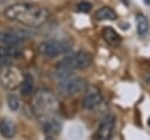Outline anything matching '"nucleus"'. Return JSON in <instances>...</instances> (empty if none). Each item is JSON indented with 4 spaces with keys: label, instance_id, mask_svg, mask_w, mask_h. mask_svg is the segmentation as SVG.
Masks as SVG:
<instances>
[{
    "label": "nucleus",
    "instance_id": "f257e3e1",
    "mask_svg": "<svg viewBox=\"0 0 150 140\" xmlns=\"http://www.w3.org/2000/svg\"><path fill=\"white\" fill-rule=\"evenodd\" d=\"M5 15L12 21L33 27L42 25L48 19L49 12L39 5L20 2L8 6L5 9Z\"/></svg>",
    "mask_w": 150,
    "mask_h": 140
},
{
    "label": "nucleus",
    "instance_id": "f03ea898",
    "mask_svg": "<svg viewBox=\"0 0 150 140\" xmlns=\"http://www.w3.org/2000/svg\"><path fill=\"white\" fill-rule=\"evenodd\" d=\"M32 111L41 120L48 119L59 111L60 102L54 93L47 89L38 91L32 98Z\"/></svg>",
    "mask_w": 150,
    "mask_h": 140
},
{
    "label": "nucleus",
    "instance_id": "7ed1b4c3",
    "mask_svg": "<svg viewBox=\"0 0 150 140\" xmlns=\"http://www.w3.org/2000/svg\"><path fill=\"white\" fill-rule=\"evenodd\" d=\"M93 61V56L90 53L80 51L76 53H71L66 55L59 64L57 69H66V71H74V69H83L90 66Z\"/></svg>",
    "mask_w": 150,
    "mask_h": 140
},
{
    "label": "nucleus",
    "instance_id": "20e7f679",
    "mask_svg": "<svg viewBox=\"0 0 150 140\" xmlns=\"http://www.w3.org/2000/svg\"><path fill=\"white\" fill-rule=\"evenodd\" d=\"M23 75L21 71L14 66L6 65L0 68V84L8 91H14L21 86Z\"/></svg>",
    "mask_w": 150,
    "mask_h": 140
},
{
    "label": "nucleus",
    "instance_id": "39448f33",
    "mask_svg": "<svg viewBox=\"0 0 150 140\" xmlns=\"http://www.w3.org/2000/svg\"><path fill=\"white\" fill-rule=\"evenodd\" d=\"M71 45L64 40H47L39 45L38 52L47 58H54L67 53L70 49Z\"/></svg>",
    "mask_w": 150,
    "mask_h": 140
},
{
    "label": "nucleus",
    "instance_id": "423d86ee",
    "mask_svg": "<svg viewBox=\"0 0 150 140\" xmlns=\"http://www.w3.org/2000/svg\"><path fill=\"white\" fill-rule=\"evenodd\" d=\"M57 87H59V92L63 96H71L86 87V81L80 76H75L70 74L60 79Z\"/></svg>",
    "mask_w": 150,
    "mask_h": 140
},
{
    "label": "nucleus",
    "instance_id": "0eeeda50",
    "mask_svg": "<svg viewBox=\"0 0 150 140\" xmlns=\"http://www.w3.org/2000/svg\"><path fill=\"white\" fill-rule=\"evenodd\" d=\"M114 128H115V116L112 114L105 115L101 120L97 127V131L94 135L95 140H111Z\"/></svg>",
    "mask_w": 150,
    "mask_h": 140
},
{
    "label": "nucleus",
    "instance_id": "6e6552de",
    "mask_svg": "<svg viewBox=\"0 0 150 140\" xmlns=\"http://www.w3.org/2000/svg\"><path fill=\"white\" fill-rule=\"evenodd\" d=\"M101 102H102L101 92L95 87H90L87 91V93H86V95H84V98L82 100V106H83V108H86L88 111H93Z\"/></svg>",
    "mask_w": 150,
    "mask_h": 140
},
{
    "label": "nucleus",
    "instance_id": "1a4fd4ad",
    "mask_svg": "<svg viewBox=\"0 0 150 140\" xmlns=\"http://www.w3.org/2000/svg\"><path fill=\"white\" fill-rule=\"evenodd\" d=\"M62 129V122L55 115L43 120V131L48 136L57 135Z\"/></svg>",
    "mask_w": 150,
    "mask_h": 140
},
{
    "label": "nucleus",
    "instance_id": "9d476101",
    "mask_svg": "<svg viewBox=\"0 0 150 140\" xmlns=\"http://www.w3.org/2000/svg\"><path fill=\"white\" fill-rule=\"evenodd\" d=\"M0 133L4 138L6 139H12L16 134V125L14 124L13 120L5 118L0 122Z\"/></svg>",
    "mask_w": 150,
    "mask_h": 140
},
{
    "label": "nucleus",
    "instance_id": "9b49d317",
    "mask_svg": "<svg viewBox=\"0 0 150 140\" xmlns=\"http://www.w3.org/2000/svg\"><path fill=\"white\" fill-rule=\"evenodd\" d=\"M102 38L104 39V41L107 44H109L110 46H117L118 44H121L122 39L120 36V34L111 27H104L102 29Z\"/></svg>",
    "mask_w": 150,
    "mask_h": 140
},
{
    "label": "nucleus",
    "instance_id": "f8f14e48",
    "mask_svg": "<svg viewBox=\"0 0 150 140\" xmlns=\"http://www.w3.org/2000/svg\"><path fill=\"white\" fill-rule=\"evenodd\" d=\"M95 19L100 20V21L101 20H115L116 13L112 8H110L108 6H103L95 12Z\"/></svg>",
    "mask_w": 150,
    "mask_h": 140
},
{
    "label": "nucleus",
    "instance_id": "ddd939ff",
    "mask_svg": "<svg viewBox=\"0 0 150 140\" xmlns=\"http://www.w3.org/2000/svg\"><path fill=\"white\" fill-rule=\"evenodd\" d=\"M33 88H34V78H33V75L30 73L23 74V79H22V82H21V86H20L21 94L22 95H29L33 92Z\"/></svg>",
    "mask_w": 150,
    "mask_h": 140
},
{
    "label": "nucleus",
    "instance_id": "4468645a",
    "mask_svg": "<svg viewBox=\"0 0 150 140\" xmlns=\"http://www.w3.org/2000/svg\"><path fill=\"white\" fill-rule=\"evenodd\" d=\"M150 27V22L148 20V18L144 14H137L136 15V28H137V33L139 35H145L149 31Z\"/></svg>",
    "mask_w": 150,
    "mask_h": 140
},
{
    "label": "nucleus",
    "instance_id": "2eb2a0df",
    "mask_svg": "<svg viewBox=\"0 0 150 140\" xmlns=\"http://www.w3.org/2000/svg\"><path fill=\"white\" fill-rule=\"evenodd\" d=\"M21 38L15 33H8V32H0V42L5 44L7 46H14L20 44Z\"/></svg>",
    "mask_w": 150,
    "mask_h": 140
},
{
    "label": "nucleus",
    "instance_id": "dca6fc26",
    "mask_svg": "<svg viewBox=\"0 0 150 140\" xmlns=\"http://www.w3.org/2000/svg\"><path fill=\"white\" fill-rule=\"evenodd\" d=\"M7 105L9 107L11 111L15 112L19 109L20 107V100H19V96L15 95V94H8L7 95Z\"/></svg>",
    "mask_w": 150,
    "mask_h": 140
},
{
    "label": "nucleus",
    "instance_id": "f3484780",
    "mask_svg": "<svg viewBox=\"0 0 150 140\" xmlns=\"http://www.w3.org/2000/svg\"><path fill=\"white\" fill-rule=\"evenodd\" d=\"M9 56H11V55H9L8 48H6V47H4V46L0 45V67L7 65Z\"/></svg>",
    "mask_w": 150,
    "mask_h": 140
},
{
    "label": "nucleus",
    "instance_id": "a211bd4d",
    "mask_svg": "<svg viewBox=\"0 0 150 140\" xmlns=\"http://www.w3.org/2000/svg\"><path fill=\"white\" fill-rule=\"evenodd\" d=\"M91 4L90 2H88V1H82V2H80L79 5H77V11L79 12H82V13H88V12H90V9H91Z\"/></svg>",
    "mask_w": 150,
    "mask_h": 140
},
{
    "label": "nucleus",
    "instance_id": "6ab92c4d",
    "mask_svg": "<svg viewBox=\"0 0 150 140\" xmlns=\"http://www.w3.org/2000/svg\"><path fill=\"white\" fill-rule=\"evenodd\" d=\"M143 78H144V81H145V82H146V84H148V85L150 86V72H148V73H145Z\"/></svg>",
    "mask_w": 150,
    "mask_h": 140
},
{
    "label": "nucleus",
    "instance_id": "aec40b11",
    "mask_svg": "<svg viewBox=\"0 0 150 140\" xmlns=\"http://www.w3.org/2000/svg\"><path fill=\"white\" fill-rule=\"evenodd\" d=\"M123 1V4L125 5V6H129V2H130V0H122Z\"/></svg>",
    "mask_w": 150,
    "mask_h": 140
},
{
    "label": "nucleus",
    "instance_id": "412c9836",
    "mask_svg": "<svg viewBox=\"0 0 150 140\" xmlns=\"http://www.w3.org/2000/svg\"><path fill=\"white\" fill-rule=\"evenodd\" d=\"M45 140H55V139H54L53 136H48V135H47V138H46Z\"/></svg>",
    "mask_w": 150,
    "mask_h": 140
},
{
    "label": "nucleus",
    "instance_id": "4be33fe9",
    "mask_svg": "<svg viewBox=\"0 0 150 140\" xmlns=\"http://www.w3.org/2000/svg\"><path fill=\"white\" fill-rule=\"evenodd\" d=\"M144 2H145L146 5H150V0H144Z\"/></svg>",
    "mask_w": 150,
    "mask_h": 140
},
{
    "label": "nucleus",
    "instance_id": "5701e85b",
    "mask_svg": "<svg viewBox=\"0 0 150 140\" xmlns=\"http://www.w3.org/2000/svg\"><path fill=\"white\" fill-rule=\"evenodd\" d=\"M148 125L150 126V118H149V120H148Z\"/></svg>",
    "mask_w": 150,
    "mask_h": 140
},
{
    "label": "nucleus",
    "instance_id": "b1692460",
    "mask_svg": "<svg viewBox=\"0 0 150 140\" xmlns=\"http://www.w3.org/2000/svg\"><path fill=\"white\" fill-rule=\"evenodd\" d=\"M5 1H8V0H0V2H5Z\"/></svg>",
    "mask_w": 150,
    "mask_h": 140
}]
</instances>
